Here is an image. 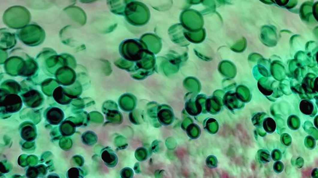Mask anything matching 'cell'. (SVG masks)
<instances>
[{
    "label": "cell",
    "instance_id": "cell-6",
    "mask_svg": "<svg viewBox=\"0 0 318 178\" xmlns=\"http://www.w3.org/2000/svg\"><path fill=\"white\" fill-rule=\"evenodd\" d=\"M134 176V171L130 168H124L120 172V177L122 178H132Z\"/></svg>",
    "mask_w": 318,
    "mask_h": 178
},
{
    "label": "cell",
    "instance_id": "cell-4",
    "mask_svg": "<svg viewBox=\"0 0 318 178\" xmlns=\"http://www.w3.org/2000/svg\"><path fill=\"white\" fill-rule=\"evenodd\" d=\"M199 127L196 124H192L188 126L186 131L189 137L193 139H196L199 137L201 131Z\"/></svg>",
    "mask_w": 318,
    "mask_h": 178
},
{
    "label": "cell",
    "instance_id": "cell-2",
    "mask_svg": "<svg viewBox=\"0 0 318 178\" xmlns=\"http://www.w3.org/2000/svg\"><path fill=\"white\" fill-rule=\"evenodd\" d=\"M101 157L103 162L108 167H115L117 164V156L111 149H104L101 154Z\"/></svg>",
    "mask_w": 318,
    "mask_h": 178
},
{
    "label": "cell",
    "instance_id": "cell-5",
    "mask_svg": "<svg viewBox=\"0 0 318 178\" xmlns=\"http://www.w3.org/2000/svg\"><path fill=\"white\" fill-rule=\"evenodd\" d=\"M206 163L207 166L210 168H215L217 167V160L215 157L214 156L211 155L207 157Z\"/></svg>",
    "mask_w": 318,
    "mask_h": 178
},
{
    "label": "cell",
    "instance_id": "cell-3",
    "mask_svg": "<svg viewBox=\"0 0 318 178\" xmlns=\"http://www.w3.org/2000/svg\"><path fill=\"white\" fill-rule=\"evenodd\" d=\"M148 156H149L148 151H147V149L143 147H140V148H138L135 151V158L138 161L140 162H142V161L146 160Z\"/></svg>",
    "mask_w": 318,
    "mask_h": 178
},
{
    "label": "cell",
    "instance_id": "cell-1",
    "mask_svg": "<svg viewBox=\"0 0 318 178\" xmlns=\"http://www.w3.org/2000/svg\"><path fill=\"white\" fill-rule=\"evenodd\" d=\"M157 118L161 124L168 126L174 120V114L172 108L166 105H162L157 108Z\"/></svg>",
    "mask_w": 318,
    "mask_h": 178
},
{
    "label": "cell",
    "instance_id": "cell-8",
    "mask_svg": "<svg viewBox=\"0 0 318 178\" xmlns=\"http://www.w3.org/2000/svg\"><path fill=\"white\" fill-rule=\"evenodd\" d=\"M160 141L156 140L153 141L151 146V149L152 152L155 153H158L160 151Z\"/></svg>",
    "mask_w": 318,
    "mask_h": 178
},
{
    "label": "cell",
    "instance_id": "cell-10",
    "mask_svg": "<svg viewBox=\"0 0 318 178\" xmlns=\"http://www.w3.org/2000/svg\"><path fill=\"white\" fill-rule=\"evenodd\" d=\"M280 151H279L278 150H275L274 151H272V158H273L275 160H277V157H278V159H280Z\"/></svg>",
    "mask_w": 318,
    "mask_h": 178
},
{
    "label": "cell",
    "instance_id": "cell-9",
    "mask_svg": "<svg viewBox=\"0 0 318 178\" xmlns=\"http://www.w3.org/2000/svg\"><path fill=\"white\" fill-rule=\"evenodd\" d=\"M269 153V152H268ZM268 152L265 153V152H263L262 154H260V159L261 160L263 161V162H269L270 161V157L269 154Z\"/></svg>",
    "mask_w": 318,
    "mask_h": 178
},
{
    "label": "cell",
    "instance_id": "cell-7",
    "mask_svg": "<svg viewBox=\"0 0 318 178\" xmlns=\"http://www.w3.org/2000/svg\"><path fill=\"white\" fill-rule=\"evenodd\" d=\"M165 146L168 149L173 150L176 148L177 143L174 139L172 137H169L165 141Z\"/></svg>",
    "mask_w": 318,
    "mask_h": 178
},
{
    "label": "cell",
    "instance_id": "cell-11",
    "mask_svg": "<svg viewBox=\"0 0 318 178\" xmlns=\"http://www.w3.org/2000/svg\"><path fill=\"white\" fill-rule=\"evenodd\" d=\"M134 171L136 174H140L141 173V170H140V165L138 162L136 163L134 165Z\"/></svg>",
    "mask_w": 318,
    "mask_h": 178
}]
</instances>
